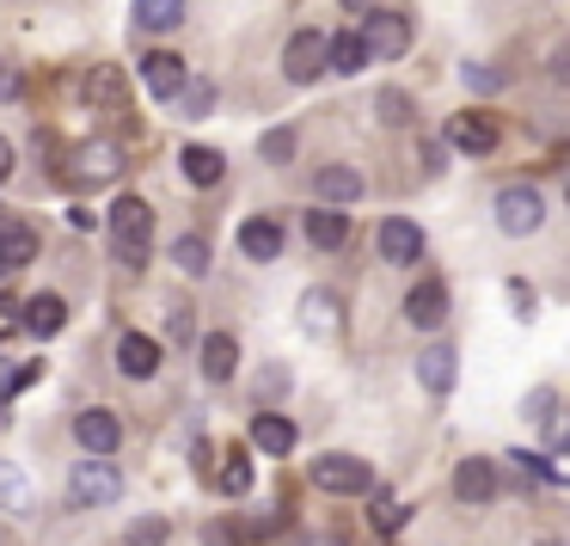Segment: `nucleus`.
I'll return each mask as SVG.
<instances>
[{"label": "nucleus", "mask_w": 570, "mask_h": 546, "mask_svg": "<svg viewBox=\"0 0 570 546\" xmlns=\"http://www.w3.org/2000/svg\"><path fill=\"white\" fill-rule=\"evenodd\" d=\"M111 259L124 264V271H148V259H154V209L141 197H117V209H111Z\"/></svg>", "instance_id": "obj_1"}, {"label": "nucleus", "mask_w": 570, "mask_h": 546, "mask_svg": "<svg viewBox=\"0 0 570 546\" xmlns=\"http://www.w3.org/2000/svg\"><path fill=\"white\" fill-rule=\"evenodd\" d=\"M356 43H362L368 62H399V56L411 50V19L405 13H362Z\"/></svg>", "instance_id": "obj_2"}, {"label": "nucleus", "mask_w": 570, "mask_h": 546, "mask_svg": "<svg viewBox=\"0 0 570 546\" xmlns=\"http://www.w3.org/2000/svg\"><path fill=\"white\" fill-rule=\"evenodd\" d=\"M68 497H75L80 509H105L124 497V472H117V460H80L75 472H68Z\"/></svg>", "instance_id": "obj_3"}, {"label": "nucleus", "mask_w": 570, "mask_h": 546, "mask_svg": "<svg viewBox=\"0 0 570 546\" xmlns=\"http://www.w3.org/2000/svg\"><path fill=\"white\" fill-rule=\"evenodd\" d=\"M313 485L337 497H362V491H374V467L356 455H320L313 460Z\"/></svg>", "instance_id": "obj_4"}, {"label": "nucleus", "mask_w": 570, "mask_h": 546, "mask_svg": "<svg viewBox=\"0 0 570 546\" xmlns=\"http://www.w3.org/2000/svg\"><path fill=\"white\" fill-rule=\"evenodd\" d=\"M540 222H546V197L533 185L497 191V227H503V234H540Z\"/></svg>", "instance_id": "obj_5"}, {"label": "nucleus", "mask_w": 570, "mask_h": 546, "mask_svg": "<svg viewBox=\"0 0 570 546\" xmlns=\"http://www.w3.org/2000/svg\"><path fill=\"white\" fill-rule=\"evenodd\" d=\"M75 436H80V448H87L92 460H111L117 442H124V418H117L111 406H87L75 418Z\"/></svg>", "instance_id": "obj_6"}, {"label": "nucleus", "mask_w": 570, "mask_h": 546, "mask_svg": "<svg viewBox=\"0 0 570 546\" xmlns=\"http://www.w3.org/2000/svg\"><path fill=\"white\" fill-rule=\"evenodd\" d=\"M283 75L295 80V87H313V80L325 75V31H295V38H288Z\"/></svg>", "instance_id": "obj_7"}, {"label": "nucleus", "mask_w": 570, "mask_h": 546, "mask_svg": "<svg viewBox=\"0 0 570 546\" xmlns=\"http://www.w3.org/2000/svg\"><path fill=\"white\" fill-rule=\"evenodd\" d=\"M442 148H460V154H491V148H497V124H491V111H460V117H448Z\"/></svg>", "instance_id": "obj_8"}, {"label": "nucleus", "mask_w": 570, "mask_h": 546, "mask_svg": "<svg viewBox=\"0 0 570 546\" xmlns=\"http://www.w3.org/2000/svg\"><path fill=\"white\" fill-rule=\"evenodd\" d=\"M31 259H38V227L19 222V215H0V276L26 271Z\"/></svg>", "instance_id": "obj_9"}, {"label": "nucleus", "mask_w": 570, "mask_h": 546, "mask_svg": "<svg viewBox=\"0 0 570 546\" xmlns=\"http://www.w3.org/2000/svg\"><path fill=\"white\" fill-rule=\"evenodd\" d=\"M301 332L307 338H337L344 332V301H337L332 289H307V295H301Z\"/></svg>", "instance_id": "obj_10"}, {"label": "nucleus", "mask_w": 570, "mask_h": 546, "mask_svg": "<svg viewBox=\"0 0 570 546\" xmlns=\"http://www.w3.org/2000/svg\"><path fill=\"white\" fill-rule=\"evenodd\" d=\"M454 497H460V504H472V509L491 504V497H497V467H491V460H484V455L460 460V467H454Z\"/></svg>", "instance_id": "obj_11"}, {"label": "nucleus", "mask_w": 570, "mask_h": 546, "mask_svg": "<svg viewBox=\"0 0 570 546\" xmlns=\"http://www.w3.org/2000/svg\"><path fill=\"white\" fill-rule=\"evenodd\" d=\"M381 259L386 264H417L423 259V227L405 215H386L381 222Z\"/></svg>", "instance_id": "obj_12"}, {"label": "nucleus", "mask_w": 570, "mask_h": 546, "mask_svg": "<svg viewBox=\"0 0 570 546\" xmlns=\"http://www.w3.org/2000/svg\"><path fill=\"white\" fill-rule=\"evenodd\" d=\"M405 320L417 325V332H435V325L448 320V289L435 283V276H423V283L405 295Z\"/></svg>", "instance_id": "obj_13"}, {"label": "nucleus", "mask_w": 570, "mask_h": 546, "mask_svg": "<svg viewBox=\"0 0 570 546\" xmlns=\"http://www.w3.org/2000/svg\"><path fill=\"white\" fill-rule=\"evenodd\" d=\"M239 252L258 259V264H276L283 259V222H276V215H252V222L239 227Z\"/></svg>", "instance_id": "obj_14"}, {"label": "nucleus", "mask_w": 570, "mask_h": 546, "mask_svg": "<svg viewBox=\"0 0 570 546\" xmlns=\"http://www.w3.org/2000/svg\"><path fill=\"white\" fill-rule=\"evenodd\" d=\"M154 369H160V344H154L148 332H124V338H117V374L148 381Z\"/></svg>", "instance_id": "obj_15"}, {"label": "nucleus", "mask_w": 570, "mask_h": 546, "mask_svg": "<svg viewBox=\"0 0 570 546\" xmlns=\"http://www.w3.org/2000/svg\"><path fill=\"white\" fill-rule=\"evenodd\" d=\"M141 80H148V92H154V99H178V87L190 80V68L178 62L173 50H154L148 62H141Z\"/></svg>", "instance_id": "obj_16"}, {"label": "nucleus", "mask_w": 570, "mask_h": 546, "mask_svg": "<svg viewBox=\"0 0 570 546\" xmlns=\"http://www.w3.org/2000/svg\"><path fill=\"white\" fill-rule=\"evenodd\" d=\"M75 166H80V178H92V185H105V178H117V166H124V148L117 142H80V154H75Z\"/></svg>", "instance_id": "obj_17"}, {"label": "nucleus", "mask_w": 570, "mask_h": 546, "mask_svg": "<svg viewBox=\"0 0 570 546\" xmlns=\"http://www.w3.org/2000/svg\"><path fill=\"white\" fill-rule=\"evenodd\" d=\"M313 191H320L325 209H337V203H356V197H362V173H350V166H320V173H313Z\"/></svg>", "instance_id": "obj_18"}, {"label": "nucleus", "mask_w": 570, "mask_h": 546, "mask_svg": "<svg viewBox=\"0 0 570 546\" xmlns=\"http://www.w3.org/2000/svg\"><path fill=\"white\" fill-rule=\"evenodd\" d=\"M234 369H239V344L227 332H209L203 338V381H234Z\"/></svg>", "instance_id": "obj_19"}, {"label": "nucleus", "mask_w": 570, "mask_h": 546, "mask_svg": "<svg viewBox=\"0 0 570 546\" xmlns=\"http://www.w3.org/2000/svg\"><path fill=\"white\" fill-rule=\"evenodd\" d=\"M80 99H87V105H105V111L129 105V80H124V68H92L87 87H80Z\"/></svg>", "instance_id": "obj_20"}, {"label": "nucleus", "mask_w": 570, "mask_h": 546, "mask_svg": "<svg viewBox=\"0 0 570 546\" xmlns=\"http://www.w3.org/2000/svg\"><path fill=\"white\" fill-rule=\"evenodd\" d=\"M454 374H460V357L448 344H430L417 362V381L430 387V393H454Z\"/></svg>", "instance_id": "obj_21"}, {"label": "nucleus", "mask_w": 570, "mask_h": 546, "mask_svg": "<svg viewBox=\"0 0 570 546\" xmlns=\"http://www.w3.org/2000/svg\"><path fill=\"white\" fill-rule=\"evenodd\" d=\"M178 173H185L197 191H209V185H222V178H227V160L215 148H185V154H178Z\"/></svg>", "instance_id": "obj_22"}, {"label": "nucleus", "mask_w": 570, "mask_h": 546, "mask_svg": "<svg viewBox=\"0 0 570 546\" xmlns=\"http://www.w3.org/2000/svg\"><path fill=\"white\" fill-rule=\"evenodd\" d=\"M19 320H26L31 338H56L68 325V308H62V295H31V308L19 313Z\"/></svg>", "instance_id": "obj_23"}, {"label": "nucleus", "mask_w": 570, "mask_h": 546, "mask_svg": "<svg viewBox=\"0 0 570 546\" xmlns=\"http://www.w3.org/2000/svg\"><path fill=\"white\" fill-rule=\"evenodd\" d=\"M252 448H264V455H288V448H295V423H288L283 411H258V423H252Z\"/></svg>", "instance_id": "obj_24"}, {"label": "nucleus", "mask_w": 570, "mask_h": 546, "mask_svg": "<svg viewBox=\"0 0 570 546\" xmlns=\"http://www.w3.org/2000/svg\"><path fill=\"white\" fill-rule=\"evenodd\" d=\"M325 68H332V75H344V80L368 68V56H362L356 31H332V38H325Z\"/></svg>", "instance_id": "obj_25"}, {"label": "nucleus", "mask_w": 570, "mask_h": 546, "mask_svg": "<svg viewBox=\"0 0 570 546\" xmlns=\"http://www.w3.org/2000/svg\"><path fill=\"white\" fill-rule=\"evenodd\" d=\"M215 485H222L227 497H246L252 491V460H246V448H239V442H227L222 467H215Z\"/></svg>", "instance_id": "obj_26"}, {"label": "nucleus", "mask_w": 570, "mask_h": 546, "mask_svg": "<svg viewBox=\"0 0 570 546\" xmlns=\"http://www.w3.org/2000/svg\"><path fill=\"white\" fill-rule=\"evenodd\" d=\"M307 240H313L320 252L344 246V240H350V215H337V209H325V203H320V209L307 215Z\"/></svg>", "instance_id": "obj_27"}, {"label": "nucleus", "mask_w": 570, "mask_h": 546, "mask_svg": "<svg viewBox=\"0 0 570 546\" xmlns=\"http://www.w3.org/2000/svg\"><path fill=\"white\" fill-rule=\"evenodd\" d=\"M0 509H7V516H31V479L13 460H0Z\"/></svg>", "instance_id": "obj_28"}, {"label": "nucleus", "mask_w": 570, "mask_h": 546, "mask_svg": "<svg viewBox=\"0 0 570 546\" xmlns=\"http://www.w3.org/2000/svg\"><path fill=\"white\" fill-rule=\"evenodd\" d=\"M136 26H141V31H173V26H185V0H136Z\"/></svg>", "instance_id": "obj_29"}, {"label": "nucleus", "mask_w": 570, "mask_h": 546, "mask_svg": "<svg viewBox=\"0 0 570 546\" xmlns=\"http://www.w3.org/2000/svg\"><path fill=\"white\" fill-rule=\"evenodd\" d=\"M173 264L185 276H209V240H203V234H178L173 240Z\"/></svg>", "instance_id": "obj_30"}, {"label": "nucleus", "mask_w": 570, "mask_h": 546, "mask_svg": "<svg viewBox=\"0 0 570 546\" xmlns=\"http://www.w3.org/2000/svg\"><path fill=\"white\" fill-rule=\"evenodd\" d=\"M43 381V362H13V357H0V399H13L26 393V387Z\"/></svg>", "instance_id": "obj_31"}, {"label": "nucleus", "mask_w": 570, "mask_h": 546, "mask_svg": "<svg viewBox=\"0 0 570 546\" xmlns=\"http://www.w3.org/2000/svg\"><path fill=\"white\" fill-rule=\"evenodd\" d=\"M374 117H381V124H393V129H405L411 117H417V105H411V92L381 87V92H374Z\"/></svg>", "instance_id": "obj_32"}, {"label": "nucleus", "mask_w": 570, "mask_h": 546, "mask_svg": "<svg viewBox=\"0 0 570 546\" xmlns=\"http://www.w3.org/2000/svg\"><path fill=\"white\" fill-rule=\"evenodd\" d=\"M173 105H178V117H190V124H197V117H209V105H215V87H209V80H185Z\"/></svg>", "instance_id": "obj_33"}, {"label": "nucleus", "mask_w": 570, "mask_h": 546, "mask_svg": "<svg viewBox=\"0 0 570 546\" xmlns=\"http://www.w3.org/2000/svg\"><path fill=\"white\" fill-rule=\"evenodd\" d=\"M368 516H374V528H381V534H399V528L411 521V504H399V497H381Z\"/></svg>", "instance_id": "obj_34"}, {"label": "nucleus", "mask_w": 570, "mask_h": 546, "mask_svg": "<svg viewBox=\"0 0 570 546\" xmlns=\"http://www.w3.org/2000/svg\"><path fill=\"white\" fill-rule=\"evenodd\" d=\"M166 534H173V521H166V516L129 521V546H166Z\"/></svg>", "instance_id": "obj_35"}, {"label": "nucleus", "mask_w": 570, "mask_h": 546, "mask_svg": "<svg viewBox=\"0 0 570 546\" xmlns=\"http://www.w3.org/2000/svg\"><path fill=\"white\" fill-rule=\"evenodd\" d=\"M258 154H264V160H288V154H295V129H271V136H264L258 142Z\"/></svg>", "instance_id": "obj_36"}, {"label": "nucleus", "mask_w": 570, "mask_h": 546, "mask_svg": "<svg viewBox=\"0 0 570 546\" xmlns=\"http://www.w3.org/2000/svg\"><path fill=\"white\" fill-rule=\"evenodd\" d=\"M19 313H26V301L0 295V344H7V338H19V332H26V320H19Z\"/></svg>", "instance_id": "obj_37"}, {"label": "nucleus", "mask_w": 570, "mask_h": 546, "mask_svg": "<svg viewBox=\"0 0 570 546\" xmlns=\"http://www.w3.org/2000/svg\"><path fill=\"white\" fill-rule=\"evenodd\" d=\"M13 99H26V68L0 62V105H13Z\"/></svg>", "instance_id": "obj_38"}, {"label": "nucleus", "mask_w": 570, "mask_h": 546, "mask_svg": "<svg viewBox=\"0 0 570 546\" xmlns=\"http://www.w3.org/2000/svg\"><path fill=\"white\" fill-rule=\"evenodd\" d=\"M552 406H558L552 387H533V393H528V418H533V423H546V430H552Z\"/></svg>", "instance_id": "obj_39"}, {"label": "nucleus", "mask_w": 570, "mask_h": 546, "mask_svg": "<svg viewBox=\"0 0 570 546\" xmlns=\"http://www.w3.org/2000/svg\"><path fill=\"white\" fill-rule=\"evenodd\" d=\"M190 332H197V320H190V308H173V313H166V338H173V344H185Z\"/></svg>", "instance_id": "obj_40"}, {"label": "nucleus", "mask_w": 570, "mask_h": 546, "mask_svg": "<svg viewBox=\"0 0 570 546\" xmlns=\"http://www.w3.org/2000/svg\"><path fill=\"white\" fill-rule=\"evenodd\" d=\"M442 160H448V148H442V142H423V148H417V166H423V173H442Z\"/></svg>", "instance_id": "obj_41"}, {"label": "nucleus", "mask_w": 570, "mask_h": 546, "mask_svg": "<svg viewBox=\"0 0 570 546\" xmlns=\"http://www.w3.org/2000/svg\"><path fill=\"white\" fill-rule=\"evenodd\" d=\"M466 87H479V92H497V87H503V75H497V68H466Z\"/></svg>", "instance_id": "obj_42"}, {"label": "nucleus", "mask_w": 570, "mask_h": 546, "mask_svg": "<svg viewBox=\"0 0 570 546\" xmlns=\"http://www.w3.org/2000/svg\"><path fill=\"white\" fill-rule=\"evenodd\" d=\"M68 227H75V234H92V227H99V215L80 209V203H75V209H68Z\"/></svg>", "instance_id": "obj_43"}, {"label": "nucleus", "mask_w": 570, "mask_h": 546, "mask_svg": "<svg viewBox=\"0 0 570 546\" xmlns=\"http://www.w3.org/2000/svg\"><path fill=\"white\" fill-rule=\"evenodd\" d=\"M509 301H515V313H521V320L533 313V289H528V283H509Z\"/></svg>", "instance_id": "obj_44"}, {"label": "nucleus", "mask_w": 570, "mask_h": 546, "mask_svg": "<svg viewBox=\"0 0 570 546\" xmlns=\"http://www.w3.org/2000/svg\"><path fill=\"white\" fill-rule=\"evenodd\" d=\"M209 546H239V534L234 528H222V521H209V534H203Z\"/></svg>", "instance_id": "obj_45"}, {"label": "nucleus", "mask_w": 570, "mask_h": 546, "mask_svg": "<svg viewBox=\"0 0 570 546\" xmlns=\"http://www.w3.org/2000/svg\"><path fill=\"white\" fill-rule=\"evenodd\" d=\"M13 160H19V154H13V142L0 136V185H7V178H13Z\"/></svg>", "instance_id": "obj_46"}, {"label": "nucleus", "mask_w": 570, "mask_h": 546, "mask_svg": "<svg viewBox=\"0 0 570 546\" xmlns=\"http://www.w3.org/2000/svg\"><path fill=\"white\" fill-rule=\"evenodd\" d=\"M307 546H344V540H337V534H313Z\"/></svg>", "instance_id": "obj_47"}, {"label": "nucleus", "mask_w": 570, "mask_h": 546, "mask_svg": "<svg viewBox=\"0 0 570 546\" xmlns=\"http://www.w3.org/2000/svg\"><path fill=\"white\" fill-rule=\"evenodd\" d=\"M344 7H356V13H368V0H344Z\"/></svg>", "instance_id": "obj_48"}, {"label": "nucleus", "mask_w": 570, "mask_h": 546, "mask_svg": "<svg viewBox=\"0 0 570 546\" xmlns=\"http://www.w3.org/2000/svg\"><path fill=\"white\" fill-rule=\"evenodd\" d=\"M540 546H558V540H540Z\"/></svg>", "instance_id": "obj_49"}, {"label": "nucleus", "mask_w": 570, "mask_h": 546, "mask_svg": "<svg viewBox=\"0 0 570 546\" xmlns=\"http://www.w3.org/2000/svg\"><path fill=\"white\" fill-rule=\"evenodd\" d=\"M0 215H7V209H0Z\"/></svg>", "instance_id": "obj_50"}]
</instances>
